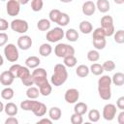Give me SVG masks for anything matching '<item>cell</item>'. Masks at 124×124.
I'll return each instance as SVG.
<instances>
[{"instance_id": "f6af8a7d", "label": "cell", "mask_w": 124, "mask_h": 124, "mask_svg": "<svg viewBox=\"0 0 124 124\" xmlns=\"http://www.w3.org/2000/svg\"><path fill=\"white\" fill-rule=\"evenodd\" d=\"M116 107L119 109H121V110L124 109V96H121V97H119L117 99V101H116Z\"/></svg>"}, {"instance_id": "5bb4252c", "label": "cell", "mask_w": 124, "mask_h": 124, "mask_svg": "<svg viewBox=\"0 0 124 124\" xmlns=\"http://www.w3.org/2000/svg\"><path fill=\"white\" fill-rule=\"evenodd\" d=\"M32 39L28 35H22L17 39V46L22 50H27L32 46Z\"/></svg>"}, {"instance_id": "1f68e13d", "label": "cell", "mask_w": 124, "mask_h": 124, "mask_svg": "<svg viewBox=\"0 0 124 124\" xmlns=\"http://www.w3.org/2000/svg\"><path fill=\"white\" fill-rule=\"evenodd\" d=\"M92 44L94 46V47L97 49V50H100V49H104L106 45H107V41H106V38H100V39H93L92 40Z\"/></svg>"}, {"instance_id": "60d3db41", "label": "cell", "mask_w": 124, "mask_h": 124, "mask_svg": "<svg viewBox=\"0 0 124 124\" xmlns=\"http://www.w3.org/2000/svg\"><path fill=\"white\" fill-rule=\"evenodd\" d=\"M100 38H106V35L104 33V30L101 27H98L95 30H93L92 39H100Z\"/></svg>"}, {"instance_id": "8992f818", "label": "cell", "mask_w": 124, "mask_h": 124, "mask_svg": "<svg viewBox=\"0 0 124 124\" xmlns=\"http://www.w3.org/2000/svg\"><path fill=\"white\" fill-rule=\"evenodd\" d=\"M54 54L59 58H64L68 55H74L75 48L74 46L68 44L60 43V44H57L56 46L54 47Z\"/></svg>"}, {"instance_id": "7dc6e473", "label": "cell", "mask_w": 124, "mask_h": 124, "mask_svg": "<svg viewBox=\"0 0 124 124\" xmlns=\"http://www.w3.org/2000/svg\"><path fill=\"white\" fill-rule=\"evenodd\" d=\"M117 121H118L119 124H124V111H123V110L118 114V116H117Z\"/></svg>"}, {"instance_id": "5b68a950", "label": "cell", "mask_w": 124, "mask_h": 124, "mask_svg": "<svg viewBox=\"0 0 124 124\" xmlns=\"http://www.w3.org/2000/svg\"><path fill=\"white\" fill-rule=\"evenodd\" d=\"M9 71L14 75L15 78H20V80H24L26 79L27 78H29L31 76V73H30V70L28 67H25V66H21L19 64H14L10 67Z\"/></svg>"}, {"instance_id": "f5cc1de1", "label": "cell", "mask_w": 124, "mask_h": 124, "mask_svg": "<svg viewBox=\"0 0 124 124\" xmlns=\"http://www.w3.org/2000/svg\"><path fill=\"white\" fill-rule=\"evenodd\" d=\"M3 63H4V59H3V57H2V55L0 54V67L3 65Z\"/></svg>"}, {"instance_id": "ac0fdd59", "label": "cell", "mask_w": 124, "mask_h": 124, "mask_svg": "<svg viewBox=\"0 0 124 124\" xmlns=\"http://www.w3.org/2000/svg\"><path fill=\"white\" fill-rule=\"evenodd\" d=\"M96 9L99 10L100 13H108L110 9V4L108 2V0H97L96 3Z\"/></svg>"}, {"instance_id": "8fae6325", "label": "cell", "mask_w": 124, "mask_h": 124, "mask_svg": "<svg viewBox=\"0 0 124 124\" xmlns=\"http://www.w3.org/2000/svg\"><path fill=\"white\" fill-rule=\"evenodd\" d=\"M116 106L113 104H107L105 105V107L103 108V117L105 120L107 121H111L114 119L115 115H116Z\"/></svg>"}, {"instance_id": "484cf974", "label": "cell", "mask_w": 124, "mask_h": 124, "mask_svg": "<svg viewBox=\"0 0 124 124\" xmlns=\"http://www.w3.org/2000/svg\"><path fill=\"white\" fill-rule=\"evenodd\" d=\"M89 68L88 66L84 65V64H81L79 66H78V68L76 69V74L78 77L79 78H85L89 75Z\"/></svg>"}, {"instance_id": "8d00e7d4", "label": "cell", "mask_w": 124, "mask_h": 124, "mask_svg": "<svg viewBox=\"0 0 124 124\" xmlns=\"http://www.w3.org/2000/svg\"><path fill=\"white\" fill-rule=\"evenodd\" d=\"M114 42L117 44H123L124 43V31L122 29L117 30L115 33H113Z\"/></svg>"}, {"instance_id": "30bf717a", "label": "cell", "mask_w": 124, "mask_h": 124, "mask_svg": "<svg viewBox=\"0 0 124 124\" xmlns=\"http://www.w3.org/2000/svg\"><path fill=\"white\" fill-rule=\"evenodd\" d=\"M64 36H65V32L61 27H54L53 29L47 31L46 38L49 43H56L61 39H63Z\"/></svg>"}, {"instance_id": "f907efd6", "label": "cell", "mask_w": 124, "mask_h": 124, "mask_svg": "<svg viewBox=\"0 0 124 124\" xmlns=\"http://www.w3.org/2000/svg\"><path fill=\"white\" fill-rule=\"evenodd\" d=\"M113 1H114V3H116L118 5H121L124 3V0H113Z\"/></svg>"}, {"instance_id": "4316f807", "label": "cell", "mask_w": 124, "mask_h": 124, "mask_svg": "<svg viewBox=\"0 0 124 124\" xmlns=\"http://www.w3.org/2000/svg\"><path fill=\"white\" fill-rule=\"evenodd\" d=\"M37 28L40 31H47L50 28V20L46 18H42L37 22Z\"/></svg>"}, {"instance_id": "52a82bcc", "label": "cell", "mask_w": 124, "mask_h": 124, "mask_svg": "<svg viewBox=\"0 0 124 124\" xmlns=\"http://www.w3.org/2000/svg\"><path fill=\"white\" fill-rule=\"evenodd\" d=\"M101 28L104 30L106 37L112 36L114 33L113 18L110 16H104L101 18Z\"/></svg>"}, {"instance_id": "74e56055", "label": "cell", "mask_w": 124, "mask_h": 124, "mask_svg": "<svg viewBox=\"0 0 124 124\" xmlns=\"http://www.w3.org/2000/svg\"><path fill=\"white\" fill-rule=\"evenodd\" d=\"M60 14H61V12L58 9H52L49 12V14H48L49 20L52 21V22H54V23H56V21H57V19H58V17L60 16Z\"/></svg>"}, {"instance_id": "7402d4cb", "label": "cell", "mask_w": 124, "mask_h": 124, "mask_svg": "<svg viewBox=\"0 0 124 124\" xmlns=\"http://www.w3.org/2000/svg\"><path fill=\"white\" fill-rule=\"evenodd\" d=\"M61 115H62V111H61V109H60L59 108H57V107H52V108H50L49 110H48V116H49V118H50L51 120H53V121L59 120L60 117H61Z\"/></svg>"}, {"instance_id": "d6a6232c", "label": "cell", "mask_w": 124, "mask_h": 124, "mask_svg": "<svg viewBox=\"0 0 124 124\" xmlns=\"http://www.w3.org/2000/svg\"><path fill=\"white\" fill-rule=\"evenodd\" d=\"M89 71H90L94 76H101V75L103 74V72H104V69H103V67H102L101 64H99V63H93V64L90 66Z\"/></svg>"}, {"instance_id": "836d02e7", "label": "cell", "mask_w": 124, "mask_h": 124, "mask_svg": "<svg viewBox=\"0 0 124 124\" xmlns=\"http://www.w3.org/2000/svg\"><path fill=\"white\" fill-rule=\"evenodd\" d=\"M100 117H101V114H100V111L98 109L93 108V109L89 110V112H88V119L91 122H98Z\"/></svg>"}, {"instance_id": "603a6c76", "label": "cell", "mask_w": 124, "mask_h": 124, "mask_svg": "<svg viewBox=\"0 0 124 124\" xmlns=\"http://www.w3.org/2000/svg\"><path fill=\"white\" fill-rule=\"evenodd\" d=\"M111 83L116 86H122L124 84V74L121 72L115 73L111 78Z\"/></svg>"}, {"instance_id": "d6986e66", "label": "cell", "mask_w": 124, "mask_h": 124, "mask_svg": "<svg viewBox=\"0 0 124 124\" xmlns=\"http://www.w3.org/2000/svg\"><path fill=\"white\" fill-rule=\"evenodd\" d=\"M78 28L82 34H90L93 31V26L88 20H82L79 23Z\"/></svg>"}, {"instance_id": "4dcf8cb0", "label": "cell", "mask_w": 124, "mask_h": 124, "mask_svg": "<svg viewBox=\"0 0 124 124\" xmlns=\"http://www.w3.org/2000/svg\"><path fill=\"white\" fill-rule=\"evenodd\" d=\"M69 22H70V16H69V15L66 14V13H62V12H61V14H60V16H59V17H58L56 23H57L59 26L63 27V26L68 25Z\"/></svg>"}, {"instance_id": "f35d334b", "label": "cell", "mask_w": 124, "mask_h": 124, "mask_svg": "<svg viewBox=\"0 0 124 124\" xmlns=\"http://www.w3.org/2000/svg\"><path fill=\"white\" fill-rule=\"evenodd\" d=\"M39 91H40V94L43 95V96H48L50 95L51 91H52V87L50 85V83H47L42 87L39 88Z\"/></svg>"}, {"instance_id": "cb8c5ba5", "label": "cell", "mask_w": 124, "mask_h": 124, "mask_svg": "<svg viewBox=\"0 0 124 124\" xmlns=\"http://www.w3.org/2000/svg\"><path fill=\"white\" fill-rule=\"evenodd\" d=\"M65 37L70 42H77L78 39V37H79V35H78V32L76 29L70 28V29H68L65 32Z\"/></svg>"}, {"instance_id": "d4e9b609", "label": "cell", "mask_w": 124, "mask_h": 124, "mask_svg": "<svg viewBox=\"0 0 124 124\" xmlns=\"http://www.w3.org/2000/svg\"><path fill=\"white\" fill-rule=\"evenodd\" d=\"M51 52H52V47H51V46L49 44H46V43L42 44L40 46V47H39V53L44 57L48 56Z\"/></svg>"}, {"instance_id": "bcb514c9", "label": "cell", "mask_w": 124, "mask_h": 124, "mask_svg": "<svg viewBox=\"0 0 124 124\" xmlns=\"http://www.w3.org/2000/svg\"><path fill=\"white\" fill-rule=\"evenodd\" d=\"M18 120L15 116H10L5 120V124H17Z\"/></svg>"}, {"instance_id": "3957f363", "label": "cell", "mask_w": 124, "mask_h": 124, "mask_svg": "<svg viewBox=\"0 0 124 124\" xmlns=\"http://www.w3.org/2000/svg\"><path fill=\"white\" fill-rule=\"evenodd\" d=\"M111 78L109 76L104 75L98 79V93L101 99L109 100L111 98Z\"/></svg>"}, {"instance_id": "ba28073f", "label": "cell", "mask_w": 124, "mask_h": 124, "mask_svg": "<svg viewBox=\"0 0 124 124\" xmlns=\"http://www.w3.org/2000/svg\"><path fill=\"white\" fill-rule=\"evenodd\" d=\"M4 54L8 61L10 62H16L19 57L18 49L14 44H8L6 45L4 48Z\"/></svg>"}, {"instance_id": "b9f144b4", "label": "cell", "mask_w": 124, "mask_h": 124, "mask_svg": "<svg viewBox=\"0 0 124 124\" xmlns=\"http://www.w3.org/2000/svg\"><path fill=\"white\" fill-rule=\"evenodd\" d=\"M70 120H71V123H72V124H81V123L83 122L82 115H79V114L75 113V112L71 115Z\"/></svg>"}, {"instance_id": "ab89813d", "label": "cell", "mask_w": 124, "mask_h": 124, "mask_svg": "<svg viewBox=\"0 0 124 124\" xmlns=\"http://www.w3.org/2000/svg\"><path fill=\"white\" fill-rule=\"evenodd\" d=\"M104 71H107V72H111L115 69V64L112 60H107L104 62V64L102 65Z\"/></svg>"}, {"instance_id": "9c48e42d", "label": "cell", "mask_w": 124, "mask_h": 124, "mask_svg": "<svg viewBox=\"0 0 124 124\" xmlns=\"http://www.w3.org/2000/svg\"><path fill=\"white\" fill-rule=\"evenodd\" d=\"M11 28L13 31L19 33V34H24L28 31L29 25L28 22L24 19H20V18H16L14 20H12L11 24H10Z\"/></svg>"}, {"instance_id": "ee69618b", "label": "cell", "mask_w": 124, "mask_h": 124, "mask_svg": "<svg viewBox=\"0 0 124 124\" xmlns=\"http://www.w3.org/2000/svg\"><path fill=\"white\" fill-rule=\"evenodd\" d=\"M9 28V23L5 18H0V31H6Z\"/></svg>"}, {"instance_id": "11a10c76", "label": "cell", "mask_w": 124, "mask_h": 124, "mask_svg": "<svg viewBox=\"0 0 124 124\" xmlns=\"http://www.w3.org/2000/svg\"><path fill=\"white\" fill-rule=\"evenodd\" d=\"M1 1H6V0H1Z\"/></svg>"}, {"instance_id": "9a60e30c", "label": "cell", "mask_w": 124, "mask_h": 124, "mask_svg": "<svg viewBox=\"0 0 124 124\" xmlns=\"http://www.w3.org/2000/svg\"><path fill=\"white\" fill-rule=\"evenodd\" d=\"M81 11H82L83 15H85V16H93V14L96 11V5L93 1H90V0L85 1L82 5Z\"/></svg>"}, {"instance_id": "7bdbcfd3", "label": "cell", "mask_w": 124, "mask_h": 124, "mask_svg": "<svg viewBox=\"0 0 124 124\" xmlns=\"http://www.w3.org/2000/svg\"><path fill=\"white\" fill-rule=\"evenodd\" d=\"M8 35L5 32H0V46H3L8 42Z\"/></svg>"}, {"instance_id": "2e32d148", "label": "cell", "mask_w": 124, "mask_h": 124, "mask_svg": "<svg viewBox=\"0 0 124 124\" xmlns=\"http://www.w3.org/2000/svg\"><path fill=\"white\" fill-rule=\"evenodd\" d=\"M14 79H15V77L9 70L2 72L0 75V82L5 86L11 85L14 82Z\"/></svg>"}, {"instance_id": "277c9868", "label": "cell", "mask_w": 124, "mask_h": 124, "mask_svg": "<svg viewBox=\"0 0 124 124\" xmlns=\"http://www.w3.org/2000/svg\"><path fill=\"white\" fill-rule=\"evenodd\" d=\"M32 77L34 79V84L37 85L39 88L49 83L46 77H47V73L44 68H35V70H33L32 72Z\"/></svg>"}, {"instance_id": "83f0119b", "label": "cell", "mask_w": 124, "mask_h": 124, "mask_svg": "<svg viewBox=\"0 0 124 124\" xmlns=\"http://www.w3.org/2000/svg\"><path fill=\"white\" fill-rule=\"evenodd\" d=\"M14 95H15V92H14V89L9 87V86H6L2 91H1V97L2 99L4 100H11L14 98Z\"/></svg>"}, {"instance_id": "681fc988", "label": "cell", "mask_w": 124, "mask_h": 124, "mask_svg": "<svg viewBox=\"0 0 124 124\" xmlns=\"http://www.w3.org/2000/svg\"><path fill=\"white\" fill-rule=\"evenodd\" d=\"M17 1L20 3V5H26L29 2V0H17Z\"/></svg>"}, {"instance_id": "7c38bea8", "label": "cell", "mask_w": 124, "mask_h": 124, "mask_svg": "<svg viewBox=\"0 0 124 124\" xmlns=\"http://www.w3.org/2000/svg\"><path fill=\"white\" fill-rule=\"evenodd\" d=\"M6 11L10 16H16L20 12V3L17 0H8L6 4Z\"/></svg>"}, {"instance_id": "e0dca14e", "label": "cell", "mask_w": 124, "mask_h": 124, "mask_svg": "<svg viewBox=\"0 0 124 124\" xmlns=\"http://www.w3.org/2000/svg\"><path fill=\"white\" fill-rule=\"evenodd\" d=\"M4 111L8 116H15L17 114L18 108L15 103L9 102L4 106Z\"/></svg>"}, {"instance_id": "6da1fadb", "label": "cell", "mask_w": 124, "mask_h": 124, "mask_svg": "<svg viewBox=\"0 0 124 124\" xmlns=\"http://www.w3.org/2000/svg\"><path fill=\"white\" fill-rule=\"evenodd\" d=\"M20 108L27 111H32L36 116H44L46 112V106L44 103L27 99L20 103Z\"/></svg>"}, {"instance_id": "d590c367", "label": "cell", "mask_w": 124, "mask_h": 124, "mask_svg": "<svg viewBox=\"0 0 124 124\" xmlns=\"http://www.w3.org/2000/svg\"><path fill=\"white\" fill-rule=\"evenodd\" d=\"M44 1L43 0H32L31 1V9L34 12H40L43 9Z\"/></svg>"}, {"instance_id": "ffe728a7", "label": "cell", "mask_w": 124, "mask_h": 124, "mask_svg": "<svg viewBox=\"0 0 124 124\" xmlns=\"http://www.w3.org/2000/svg\"><path fill=\"white\" fill-rule=\"evenodd\" d=\"M40 63H41V60L37 56H29L25 60V65L29 69H35V68H37L40 65Z\"/></svg>"}, {"instance_id": "f1b7e54d", "label": "cell", "mask_w": 124, "mask_h": 124, "mask_svg": "<svg viewBox=\"0 0 124 124\" xmlns=\"http://www.w3.org/2000/svg\"><path fill=\"white\" fill-rule=\"evenodd\" d=\"M40 95V91H39V88L35 87V86H29L28 89L26 90V96L28 99H37Z\"/></svg>"}, {"instance_id": "f546056e", "label": "cell", "mask_w": 124, "mask_h": 124, "mask_svg": "<svg viewBox=\"0 0 124 124\" xmlns=\"http://www.w3.org/2000/svg\"><path fill=\"white\" fill-rule=\"evenodd\" d=\"M63 59H64V60H63L64 65H65L66 67H68V68H73V67H75V66L77 65V63H78V59L76 58L75 55H68V56L64 57Z\"/></svg>"}, {"instance_id": "db71d44e", "label": "cell", "mask_w": 124, "mask_h": 124, "mask_svg": "<svg viewBox=\"0 0 124 124\" xmlns=\"http://www.w3.org/2000/svg\"><path fill=\"white\" fill-rule=\"evenodd\" d=\"M62 3H70V2H72L73 0H60Z\"/></svg>"}, {"instance_id": "c3c4849f", "label": "cell", "mask_w": 124, "mask_h": 124, "mask_svg": "<svg viewBox=\"0 0 124 124\" xmlns=\"http://www.w3.org/2000/svg\"><path fill=\"white\" fill-rule=\"evenodd\" d=\"M38 124H41V123H47V124H51L52 123V120L51 119H48V118H42L41 120H39L37 122Z\"/></svg>"}, {"instance_id": "816d5d0a", "label": "cell", "mask_w": 124, "mask_h": 124, "mask_svg": "<svg viewBox=\"0 0 124 124\" xmlns=\"http://www.w3.org/2000/svg\"><path fill=\"white\" fill-rule=\"evenodd\" d=\"M4 110V104L0 101V112H2Z\"/></svg>"}, {"instance_id": "4fadbf2b", "label": "cell", "mask_w": 124, "mask_h": 124, "mask_svg": "<svg viewBox=\"0 0 124 124\" xmlns=\"http://www.w3.org/2000/svg\"><path fill=\"white\" fill-rule=\"evenodd\" d=\"M64 98H65V101L67 103H69V104H75V103H77L78 101L79 92L76 88H70V89H68L65 92Z\"/></svg>"}, {"instance_id": "e575fe53", "label": "cell", "mask_w": 124, "mask_h": 124, "mask_svg": "<svg viewBox=\"0 0 124 124\" xmlns=\"http://www.w3.org/2000/svg\"><path fill=\"white\" fill-rule=\"evenodd\" d=\"M87 59L91 62H96L100 59V54L97 49H91L87 52Z\"/></svg>"}, {"instance_id": "7a4b0ae2", "label": "cell", "mask_w": 124, "mask_h": 124, "mask_svg": "<svg viewBox=\"0 0 124 124\" xmlns=\"http://www.w3.org/2000/svg\"><path fill=\"white\" fill-rule=\"evenodd\" d=\"M68 78V72H67V68L64 64L58 63L54 66L53 69V74L51 76L50 78V82L52 85L58 87L61 86L62 84H64L66 82Z\"/></svg>"}, {"instance_id": "44dd1931", "label": "cell", "mask_w": 124, "mask_h": 124, "mask_svg": "<svg viewBox=\"0 0 124 124\" xmlns=\"http://www.w3.org/2000/svg\"><path fill=\"white\" fill-rule=\"evenodd\" d=\"M87 110H88V107H87V105H86L85 103H83V102H78V103H77V104L75 105V107H74V112H75V113H78V114H79V115L85 114V113L87 112Z\"/></svg>"}]
</instances>
